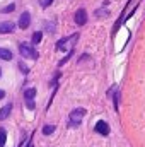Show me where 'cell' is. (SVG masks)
<instances>
[{
    "label": "cell",
    "mask_w": 145,
    "mask_h": 147,
    "mask_svg": "<svg viewBox=\"0 0 145 147\" xmlns=\"http://www.w3.org/2000/svg\"><path fill=\"white\" fill-rule=\"evenodd\" d=\"M79 39V33H75L72 36H67V38H62L60 41H56V50L58 51H65V50H70L73 45L77 43Z\"/></svg>",
    "instance_id": "cell-1"
},
{
    "label": "cell",
    "mask_w": 145,
    "mask_h": 147,
    "mask_svg": "<svg viewBox=\"0 0 145 147\" xmlns=\"http://www.w3.org/2000/svg\"><path fill=\"white\" fill-rule=\"evenodd\" d=\"M3 98H5V91H2V89H0V99H3Z\"/></svg>",
    "instance_id": "cell-19"
},
{
    "label": "cell",
    "mask_w": 145,
    "mask_h": 147,
    "mask_svg": "<svg viewBox=\"0 0 145 147\" xmlns=\"http://www.w3.org/2000/svg\"><path fill=\"white\" fill-rule=\"evenodd\" d=\"M26 105H28V108H29V110H34V108H36V105H34V101H33V99L26 101Z\"/></svg>",
    "instance_id": "cell-17"
},
{
    "label": "cell",
    "mask_w": 145,
    "mask_h": 147,
    "mask_svg": "<svg viewBox=\"0 0 145 147\" xmlns=\"http://www.w3.org/2000/svg\"><path fill=\"white\" fill-rule=\"evenodd\" d=\"M41 39H43V33L36 31V33L33 34V43H34V45H38V43H41Z\"/></svg>",
    "instance_id": "cell-13"
},
{
    "label": "cell",
    "mask_w": 145,
    "mask_h": 147,
    "mask_svg": "<svg viewBox=\"0 0 145 147\" xmlns=\"http://www.w3.org/2000/svg\"><path fill=\"white\" fill-rule=\"evenodd\" d=\"M19 51H21V55L24 57V58H33V60H36L38 57V51L33 48V46H29L28 43H21L19 45Z\"/></svg>",
    "instance_id": "cell-3"
},
{
    "label": "cell",
    "mask_w": 145,
    "mask_h": 147,
    "mask_svg": "<svg viewBox=\"0 0 145 147\" xmlns=\"http://www.w3.org/2000/svg\"><path fill=\"white\" fill-rule=\"evenodd\" d=\"M85 113H87V111L84 110V108H75V110L70 113V116H68V127H72V128L79 127V125H80V121L84 120Z\"/></svg>",
    "instance_id": "cell-2"
},
{
    "label": "cell",
    "mask_w": 145,
    "mask_h": 147,
    "mask_svg": "<svg viewBox=\"0 0 145 147\" xmlns=\"http://www.w3.org/2000/svg\"><path fill=\"white\" fill-rule=\"evenodd\" d=\"M14 9H15V5H14V3H10V5H7L5 9H2V12H3V14H9V12H12Z\"/></svg>",
    "instance_id": "cell-14"
},
{
    "label": "cell",
    "mask_w": 145,
    "mask_h": 147,
    "mask_svg": "<svg viewBox=\"0 0 145 147\" xmlns=\"http://www.w3.org/2000/svg\"><path fill=\"white\" fill-rule=\"evenodd\" d=\"M96 132L97 134H101V135H108L109 134V125L106 123V121H103V120H99L97 123H96Z\"/></svg>",
    "instance_id": "cell-5"
},
{
    "label": "cell",
    "mask_w": 145,
    "mask_h": 147,
    "mask_svg": "<svg viewBox=\"0 0 145 147\" xmlns=\"http://www.w3.org/2000/svg\"><path fill=\"white\" fill-rule=\"evenodd\" d=\"M73 21H75V24H79V26H84V24L87 22V12H85V9H79V10L75 12V17H73Z\"/></svg>",
    "instance_id": "cell-4"
},
{
    "label": "cell",
    "mask_w": 145,
    "mask_h": 147,
    "mask_svg": "<svg viewBox=\"0 0 145 147\" xmlns=\"http://www.w3.org/2000/svg\"><path fill=\"white\" fill-rule=\"evenodd\" d=\"M19 67H21V70H22V72L28 74V69H26V65H24V63H19Z\"/></svg>",
    "instance_id": "cell-18"
},
{
    "label": "cell",
    "mask_w": 145,
    "mask_h": 147,
    "mask_svg": "<svg viewBox=\"0 0 145 147\" xmlns=\"http://www.w3.org/2000/svg\"><path fill=\"white\" fill-rule=\"evenodd\" d=\"M51 2H53V0H41L39 3H41V7H43V9H46V7H50V5H51Z\"/></svg>",
    "instance_id": "cell-16"
},
{
    "label": "cell",
    "mask_w": 145,
    "mask_h": 147,
    "mask_svg": "<svg viewBox=\"0 0 145 147\" xmlns=\"http://www.w3.org/2000/svg\"><path fill=\"white\" fill-rule=\"evenodd\" d=\"M5 142H7V132L3 128H0V147L5 146Z\"/></svg>",
    "instance_id": "cell-12"
},
{
    "label": "cell",
    "mask_w": 145,
    "mask_h": 147,
    "mask_svg": "<svg viewBox=\"0 0 145 147\" xmlns=\"http://www.w3.org/2000/svg\"><path fill=\"white\" fill-rule=\"evenodd\" d=\"M0 75H2V70H0Z\"/></svg>",
    "instance_id": "cell-21"
},
{
    "label": "cell",
    "mask_w": 145,
    "mask_h": 147,
    "mask_svg": "<svg viewBox=\"0 0 145 147\" xmlns=\"http://www.w3.org/2000/svg\"><path fill=\"white\" fill-rule=\"evenodd\" d=\"M55 125H46V127H43V135H51L53 132H55Z\"/></svg>",
    "instance_id": "cell-11"
},
{
    "label": "cell",
    "mask_w": 145,
    "mask_h": 147,
    "mask_svg": "<svg viewBox=\"0 0 145 147\" xmlns=\"http://www.w3.org/2000/svg\"><path fill=\"white\" fill-rule=\"evenodd\" d=\"M10 111H12V105H5L3 108H0V120H7Z\"/></svg>",
    "instance_id": "cell-8"
},
{
    "label": "cell",
    "mask_w": 145,
    "mask_h": 147,
    "mask_svg": "<svg viewBox=\"0 0 145 147\" xmlns=\"http://www.w3.org/2000/svg\"><path fill=\"white\" fill-rule=\"evenodd\" d=\"M113 98H114V108L118 110V91L113 89Z\"/></svg>",
    "instance_id": "cell-15"
},
{
    "label": "cell",
    "mask_w": 145,
    "mask_h": 147,
    "mask_svg": "<svg viewBox=\"0 0 145 147\" xmlns=\"http://www.w3.org/2000/svg\"><path fill=\"white\" fill-rule=\"evenodd\" d=\"M15 29V24L14 22H0V33H12Z\"/></svg>",
    "instance_id": "cell-7"
},
{
    "label": "cell",
    "mask_w": 145,
    "mask_h": 147,
    "mask_svg": "<svg viewBox=\"0 0 145 147\" xmlns=\"http://www.w3.org/2000/svg\"><path fill=\"white\" fill-rule=\"evenodd\" d=\"M34 96H36V89H34V87H29V89H26V92H24V98H26V101H29V99H34Z\"/></svg>",
    "instance_id": "cell-10"
},
{
    "label": "cell",
    "mask_w": 145,
    "mask_h": 147,
    "mask_svg": "<svg viewBox=\"0 0 145 147\" xmlns=\"http://www.w3.org/2000/svg\"><path fill=\"white\" fill-rule=\"evenodd\" d=\"M26 147H34V146H33V142H29V144H28Z\"/></svg>",
    "instance_id": "cell-20"
},
{
    "label": "cell",
    "mask_w": 145,
    "mask_h": 147,
    "mask_svg": "<svg viewBox=\"0 0 145 147\" xmlns=\"http://www.w3.org/2000/svg\"><path fill=\"white\" fill-rule=\"evenodd\" d=\"M29 24H31V16H29V12H24L19 17V28L21 29H26V28H29Z\"/></svg>",
    "instance_id": "cell-6"
},
{
    "label": "cell",
    "mask_w": 145,
    "mask_h": 147,
    "mask_svg": "<svg viewBox=\"0 0 145 147\" xmlns=\"http://www.w3.org/2000/svg\"><path fill=\"white\" fill-rule=\"evenodd\" d=\"M0 58L2 60H12V51L7 48H0Z\"/></svg>",
    "instance_id": "cell-9"
}]
</instances>
